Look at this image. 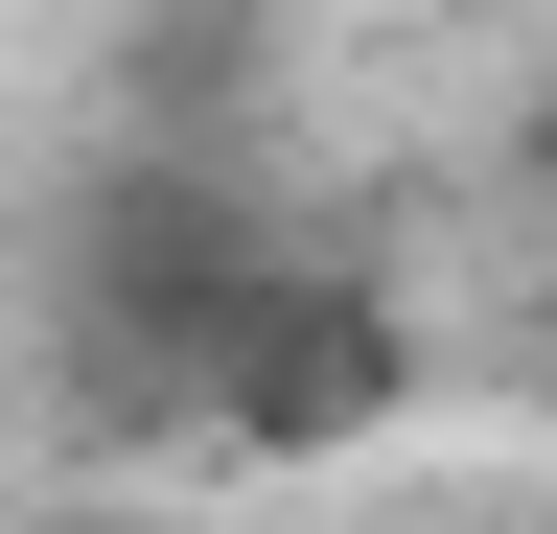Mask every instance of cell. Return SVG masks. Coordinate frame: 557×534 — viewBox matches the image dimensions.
I'll list each match as a JSON object with an SVG mask.
<instances>
[{
	"label": "cell",
	"instance_id": "1",
	"mask_svg": "<svg viewBox=\"0 0 557 534\" xmlns=\"http://www.w3.org/2000/svg\"><path fill=\"white\" fill-rule=\"evenodd\" d=\"M534 372H557V302H534Z\"/></svg>",
	"mask_w": 557,
	"mask_h": 534
}]
</instances>
